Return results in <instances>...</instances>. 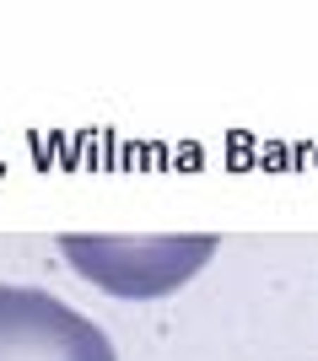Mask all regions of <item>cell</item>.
Listing matches in <instances>:
<instances>
[{"label":"cell","instance_id":"1","mask_svg":"<svg viewBox=\"0 0 318 361\" xmlns=\"http://www.w3.org/2000/svg\"><path fill=\"white\" fill-rule=\"evenodd\" d=\"M60 254L108 297H167L216 254V238H60Z\"/></svg>","mask_w":318,"mask_h":361},{"label":"cell","instance_id":"2","mask_svg":"<svg viewBox=\"0 0 318 361\" xmlns=\"http://www.w3.org/2000/svg\"><path fill=\"white\" fill-rule=\"evenodd\" d=\"M0 361H119L87 313L38 286H0Z\"/></svg>","mask_w":318,"mask_h":361}]
</instances>
